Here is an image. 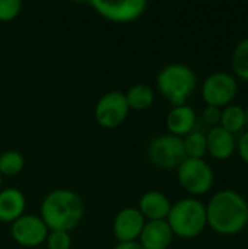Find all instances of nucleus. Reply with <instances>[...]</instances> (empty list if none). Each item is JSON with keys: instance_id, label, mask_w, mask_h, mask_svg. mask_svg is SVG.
Here are the masks:
<instances>
[{"instance_id": "obj_1", "label": "nucleus", "mask_w": 248, "mask_h": 249, "mask_svg": "<svg viewBox=\"0 0 248 249\" xmlns=\"http://www.w3.org/2000/svg\"><path fill=\"white\" fill-rule=\"evenodd\" d=\"M208 228L221 236L240 235L248 222V201L235 190L215 193L206 204Z\"/></svg>"}, {"instance_id": "obj_2", "label": "nucleus", "mask_w": 248, "mask_h": 249, "mask_svg": "<svg viewBox=\"0 0 248 249\" xmlns=\"http://www.w3.org/2000/svg\"><path fill=\"white\" fill-rule=\"evenodd\" d=\"M39 217L48 231L72 232L80 225L85 216V204L82 197L67 188H58L48 193L39 209Z\"/></svg>"}, {"instance_id": "obj_3", "label": "nucleus", "mask_w": 248, "mask_h": 249, "mask_svg": "<svg viewBox=\"0 0 248 249\" xmlns=\"http://www.w3.org/2000/svg\"><path fill=\"white\" fill-rule=\"evenodd\" d=\"M197 88L194 70L183 63H171L162 67L156 76V89L172 107L186 105Z\"/></svg>"}, {"instance_id": "obj_4", "label": "nucleus", "mask_w": 248, "mask_h": 249, "mask_svg": "<svg viewBox=\"0 0 248 249\" xmlns=\"http://www.w3.org/2000/svg\"><path fill=\"white\" fill-rule=\"evenodd\" d=\"M167 222L174 236L196 239L208 228L206 204L194 197H186L171 206Z\"/></svg>"}, {"instance_id": "obj_5", "label": "nucleus", "mask_w": 248, "mask_h": 249, "mask_svg": "<svg viewBox=\"0 0 248 249\" xmlns=\"http://www.w3.org/2000/svg\"><path fill=\"white\" fill-rule=\"evenodd\" d=\"M177 181L190 197H202L212 191L215 172L205 159L186 158L177 168Z\"/></svg>"}, {"instance_id": "obj_6", "label": "nucleus", "mask_w": 248, "mask_h": 249, "mask_svg": "<svg viewBox=\"0 0 248 249\" xmlns=\"http://www.w3.org/2000/svg\"><path fill=\"white\" fill-rule=\"evenodd\" d=\"M238 79L229 71H215L202 83V99L209 107L225 108L234 104L238 93Z\"/></svg>"}, {"instance_id": "obj_7", "label": "nucleus", "mask_w": 248, "mask_h": 249, "mask_svg": "<svg viewBox=\"0 0 248 249\" xmlns=\"http://www.w3.org/2000/svg\"><path fill=\"white\" fill-rule=\"evenodd\" d=\"M148 160L159 169H177L186 159L183 139L170 133L153 137L146 147Z\"/></svg>"}, {"instance_id": "obj_8", "label": "nucleus", "mask_w": 248, "mask_h": 249, "mask_svg": "<svg viewBox=\"0 0 248 249\" xmlns=\"http://www.w3.org/2000/svg\"><path fill=\"white\" fill-rule=\"evenodd\" d=\"M129 105L121 90H111L104 93L94 109V117L98 125L107 130L120 127L129 117Z\"/></svg>"}, {"instance_id": "obj_9", "label": "nucleus", "mask_w": 248, "mask_h": 249, "mask_svg": "<svg viewBox=\"0 0 248 249\" xmlns=\"http://www.w3.org/2000/svg\"><path fill=\"white\" fill-rule=\"evenodd\" d=\"M48 228L37 214H23L10 225L12 239L23 248H37L45 244Z\"/></svg>"}, {"instance_id": "obj_10", "label": "nucleus", "mask_w": 248, "mask_h": 249, "mask_svg": "<svg viewBox=\"0 0 248 249\" xmlns=\"http://www.w3.org/2000/svg\"><path fill=\"white\" fill-rule=\"evenodd\" d=\"M89 4L94 7V10L98 15L115 23L133 22L139 19L148 7V3L145 0H126V1L92 0Z\"/></svg>"}, {"instance_id": "obj_11", "label": "nucleus", "mask_w": 248, "mask_h": 249, "mask_svg": "<svg viewBox=\"0 0 248 249\" xmlns=\"http://www.w3.org/2000/svg\"><path fill=\"white\" fill-rule=\"evenodd\" d=\"M145 217L137 207H126L120 210L113 220V235L117 244L137 242L145 228Z\"/></svg>"}, {"instance_id": "obj_12", "label": "nucleus", "mask_w": 248, "mask_h": 249, "mask_svg": "<svg viewBox=\"0 0 248 249\" xmlns=\"http://www.w3.org/2000/svg\"><path fill=\"white\" fill-rule=\"evenodd\" d=\"M197 120L199 117H197L196 109L191 105L186 104L180 107H172L168 111L167 118H165V125L170 134L183 139L196 130Z\"/></svg>"}, {"instance_id": "obj_13", "label": "nucleus", "mask_w": 248, "mask_h": 249, "mask_svg": "<svg viewBox=\"0 0 248 249\" xmlns=\"http://www.w3.org/2000/svg\"><path fill=\"white\" fill-rule=\"evenodd\" d=\"M174 238L167 220H152L145 223L137 242L145 249H170Z\"/></svg>"}, {"instance_id": "obj_14", "label": "nucleus", "mask_w": 248, "mask_h": 249, "mask_svg": "<svg viewBox=\"0 0 248 249\" xmlns=\"http://www.w3.org/2000/svg\"><path fill=\"white\" fill-rule=\"evenodd\" d=\"M208 155L215 160H228L237 152V136L225 131L222 127L209 128L206 133Z\"/></svg>"}, {"instance_id": "obj_15", "label": "nucleus", "mask_w": 248, "mask_h": 249, "mask_svg": "<svg viewBox=\"0 0 248 249\" xmlns=\"http://www.w3.org/2000/svg\"><path fill=\"white\" fill-rule=\"evenodd\" d=\"M172 203L170 201L168 196L161 191H146L142 194L137 210L142 213L146 222L152 220H167Z\"/></svg>"}, {"instance_id": "obj_16", "label": "nucleus", "mask_w": 248, "mask_h": 249, "mask_svg": "<svg viewBox=\"0 0 248 249\" xmlns=\"http://www.w3.org/2000/svg\"><path fill=\"white\" fill-rule=\"evenodd\" d=\"M26 197L18 188H1L0 190V222L13 223L25 214Z\"/></svg>"}, {"instance_id": "obj_17", "label": "nucleus", "mask_w": 248, "mask_h": 249, "mask_svg": "<svg viewBox=\"0 0 248 249\" xmlns=\"http://www.w3.org/2000/svg\"><path fill=\"white\" fill-rule=\"evenodd\" d=\"M219 127H222L225 131L237 136L246 131L247 121H246V109L241 105L231 104L221 109V123Z\"/></svg>"}, {"instance_id": "obj_18", "label": "nucleus", "mask_w": 248, "mask_h": 249, "mask_svg": "<svg viewBox=\"0 0 248 249\" xmlns=\"http://www.w3.org/2000/svg\"><path fill=\"white\" fill-rule=\"evenodd\" d=\"M129 109L145 111L149 109L155 102V90L146 83H136L124 92Z\"/></svg>"}, {"instance_id": "obj_19", "label": "nucleus", "mask_w": 248, "mask_h": 249, "mask_svg": "<svg viewBox=\"0 0 248 249\" xmlns=\"http://www.w3.org/2000/svg\"><path fill=\"white\" fill-rule=\"evenodd\" d=\"M231 69L238 80L248 83V38L241 39L234 47L231 54Z\"/></svg>"}, {"instance_id": "obj_20", "label": "nucleus", "mask_w": 248, "mask_h": 249, "mask_svg": "<svg viewBox=\"0 0 248 249\" xmlns=\"http://www.w3.org/2000/svg\"><path fill=\"white\" fill-rule=\"evenodd\" d=\"M183 146L186 152V158L190 159H205L208 155V144H206V133L202 130H194L186 137H183Z\"/></svg>"}, {"instance_id": "obj_21", "label": "nucleus", "mask_w": 248, "mask_h": 249, "mask_svg": "<svg viewBox=\"0 0 248 249\" xmlns=\"http://www.w3.org/2000/svg\"><path fill=\"white\" fill-rule=\"evenodd\" d=\"M25 168V158L18 150H6L0 155V175L16 177Z\"/></svg>"}, {"instance_id": "obj_22", "label": "nucleus", "mask_w": 248, "mask_h": 249, "mask_svg": "<svg viewBox=\"0 0 248 249\" xmlns=\"http://www.w3.org/2000/svg\"><path fill=\"white\" fill-rule=\"evenodd\" d=\"M72 235L64 231H50L45 239L47 249H72Z\"/></svg>"}, {"instance_id": "obj_23", "label": "nucleus", "mask_w": 248, "mask_h": 249, "mask_svg": "<svg viewBox=\"0 0 248 249\" xmlns=\"http://www.w3.org/2000/svg\"><path fill=\"white\" fill-rule=\"evenodd\" d=\"M22 3L19 0H0V22H10L19 16Z\"/></svg>"}, {"instance_id": "obj_24", "label": "nucleus", "mask_w": 248, "mask_h": 249, "mask_svg": "<svg viewBox=\"0 0 248 249\" xmlns=\"http://www.w3.org/2000/svg\"><path fill=\"white\" fill-rule=\"evenodd\" d=\"M200 118H202L203 124L208 125L209 128L218 127L219 123H221V108L206 105V107L203 108L202 114H200Z\"/></svg>"}, {"instance_id": "obj_25", "label": "nucleus", "mask_w": 248, "mask_h": 249, "mask_svg": "<svg viewBox=\"0 0 248 249\" xmlns=\"http://www.w3.org/2000/svg\"><path fill=\"white\" fill-rule=\"evenodd\" d=\"M237 153L248 166V130L243 131L237 139Z\"/></svg>"}, {"instance_id": "obj_26", "label": "nucleus", "mask_w": 248, "mask_h": 249, "mask_svg": "<svg viewBox=\"0 0 248 249\" xmlns=\"http://www.w3.org/2000/svg\"><path fill=\"white\" fill-rule=\"evenodd\" d=\"M113 249H145L139 242H124V244H117Z\"/></svg>"}, {"instance_id": "obj_27", "label": "nucleus", "mask_w": 248, "mask_h": 249, "mask_svg": "<svg viewBox=\"0 0 248 249\" xmlns=\"http://www.w3.org/2000/svg\"><path fill=\"white\" fill-rule=\"evenodd\" d=\"M246 109V121H247V130H248V105L244 108Z\"/></svg>"}, {"instance_id": "obj_28", "label": "nucleus", "mask_w": 248, "mask_h": 249, "mask_svg": "<svg viewBox=\"0 0 248 249\" xmlns=\"http://www.w3.org/2000/svg\"><path fill=\"white\" fill-rule=\"evenodd\" d=\"M1 184H3V177L0 175V190H1Z\"/></svg>"}, {"instance_id": "obj_29", "label": "nucleus", "mask_w": 248, "mask_h": 249, "mask_svg": "<svg viewBox=\"0 0 248 249\" xmlns=\"http://www.w3.org/2000/svg\"><path fill=\"white\" fill-rule=\"evenodd\" d=\"M246 232H247V236H248V222H247V225H246V229H244Z\"/></svg>"}]
</instances>
